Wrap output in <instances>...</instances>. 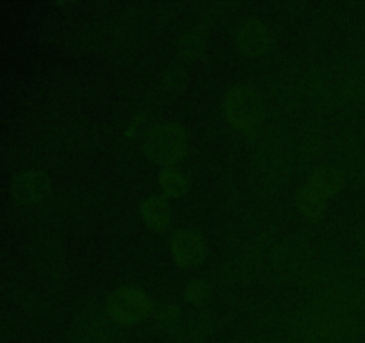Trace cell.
I'll return each instance as SVG.
<instances>
[{
	"label": "cell",
	"mask_w": 365,
	"mask_h": 343,
	"mask_svg": "<svg viewBox=\"0 0 365 343\" xmlns=\"http://www.w3.org/2000/svg\"><path fill=\"white\" fill-rule=\"evenodd\" d=\"M207 46V38L200 29H187L177 39V52L185 59H195L203 54Z\"/></svg>",
	"instance_id": "8"
},
{
	"label": "cell",
	"mask_w": 365,
	"mask_h": 343,
	"mask_svg": "<svg viewBox=\"0 0 365 343\" xmlns=\"http://www.w3.org/2000/svg\"><path fill=\"white\" fill-rule=\"evenodd\" d=\"M107 309L110 317L120 322H135L148 314L152 309V299L145 289L134 284H120L107 297Z\"/></svg>",
	"instance_id": "3"
},
{
	"label": "cell",
	"mask_w": 365,
	"mask_h": 343,
	"mask_svg": "<svg viewBox=\"0 0 365 343\" xmlns=\"http://www.w3.org/2000/svg\"><path fill=\"white\" fill-rule=\"evenodd\" d=\"M234 39L241 50L252 56H259L264 54L273 43V32L271 27L260 18L252 16L245 18L241 24L237 25L234 32Z\"/></svg>",
	"instance_id": "4"
},
{
	"label": "cell",
	"mask_w": 365,
	"mask_h": 343,
	"mask_svg": "<svg viewBox=\"0 0 365 343\" xmlns=\"http://www.w3.org/2000/svg\"><path fill=\"white\" fill-rule=\"evenodd\" d=\"M187 82V74L184 68L180 66H170L166 68L163 75V84L170 89H182Z\"/></svg>",
	"instance_id": "12"
},
{
	"label": "cell",
	"mask_w": 365,
	"mask_h": 343,
	"mask_svg": "<svg viewBox=\"0 0 365 343\" xmlns=\"http://www.w3.org/2000/svg\"><path fill=\"white\" fill-rule=\"evenodd\" d=\"M153 317L160 325H173L180 318V307L173 300H160L153 307Z\"/></svg>",
	"instance_id": "11"
},
{
	"label": "cell",
	"mask_w": 365,
	"mask_h": 343,
	"mask_svg": "<svg viewBox=\"0 0 365 343\" xmlns=\"http://www.w3.org/2000/svg\"><path fill=\"white\" fill-rule=\"evenodd\" d=\"M225 113L237 127H255L266 113V100L259 88L241 82L232 86L225 95Z\"/></svg>",
	"instance_id": "2"
},
{
	"label": "cell",
	"mask_w": 365,
	"mask_h": 343,
	"mask_svg": "<svg viewBox=\"0 0 365 343\" xmlns=\"http://www.w3.org/2000/svg\"><path fill=\"white\" fill-rule=\"evenodd\" d=\"M143 146L152 159L170 163L185 152L187 131H185L184 125L175 120L157 121L145 132Z\"/></svg>",
	"instance_id": "1"
},
{
	"label": "cell",
	"mask_w": 365,
	"mask_h": 343,
	"mask_svg": "<svg viewBox=\"0 0 365 343\" xmlns=\"http://www.w3.org/2000/svg\"><path fill=\"white\" fill-rule=\"evenodd\" d=\"M298 207L309 218H317L327 207V197L305 182L298 192Z\"/></svg>",
	"instance_id": "9"
},
{
	"label": "cell",
	"mask_w": 365,
	"mask_h": 343,
	"mask_svg": "<svg viewBox=\"0 0 365 343\" xmlns=\"http://www.w3.org/2000/svg\"><path fill=\"white\" fill-rule=\"evenodd\" d=\"M171 252L180 264H195L205 254V238L195 227H182L171 238Z\"/></svg>",
	"instance_id": "5"
},
{
	"label": "cell",
	"mask_w": 365,
	"mask_h": 343,
	"mask_svg": "<svg viewBox=\"0 0 365 343\" xmlns=\"http://www.w3.org/2000/svg\"><path fill=\"white\" fill-rule=\"evenodd\" d=\"M139 209H141L143 218L146 220V224L153 229H164L170 225L171 222V207L170 202L164 199L163 195H153L145 197L139 204Z\"/></svg>",
	"instance_id": "6"
},
{
	"label": "cell",
	"mask_w": 365,
	"mask_h": 343,
	"mask_svg": "<svg viewBox=\"0 0 365 343\" xmlns=\"http://www.w3.org/2000/svg\"><path fill=\"white\" fill-rule=\"evenodd\" d=\"M307 182L328 199V197L341 189L342 174L339 168L331 166V164H319V166L314 168Z\"/></svg>",
	"instance_id": "7"
},
{
	"label": "cell",
	"mask_w": 365,
	"mask_h": 343,
	"mask_svg": "<svg viewBox=\"0 0 365 343\" xmlns=\"http://www.w3.org/2000/svg\"><path fill=\"white\" fill-rule=\"evenodd\" d=\"M159 181L164 192L171 197L182 195L189 188V177L175 164H164L163 170H160Z\"/></svg>",
	"instance_id": "10"
},
{
	"label": "cell",
	"mask_w": 365,
	"mask_h": 343,
	"mask_svg": "<svg viewBox=\"0 0 365 343\" xmlns=\"http://www.w3.org/2000/svg\"><path fill=\"white\" fill-rule=\"evenodd\" d=\"M207 295H209V284L203 279H192L185 286V297L192 302H202Z\"/></svg>",
	"instance_id": "13"
}]
</instances>
